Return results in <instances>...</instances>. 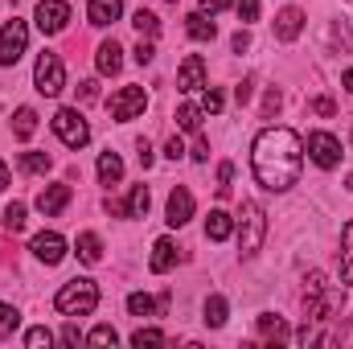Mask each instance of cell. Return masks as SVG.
<instances>
[{
    "label": "cell",
    "instance_id": "obj_1",
    "mask_svg": "<svg viewBox=\"0 0 353 349\" xmlns=\"http://www.w3.org/2000/svg\"><path fill=\"white\" fill-rule=\"evenodd\" d=\"M251 169L271 193H288L304 169V140L292 128H267L251 148Z\"/></svg>",
    "mask_w": 353,
    "mask_h": 349
},
{
    "label": "cell",
    "instance_id": "obj_2",
    "mask_svg": "<svg viewBox=\"0 0 353 349\" xmlns=\"http://www.w3.org/2000/svg\"><path fill=\"white\" fill-rule=\"evenodd\" d=\"M54 308H58L62 317H87V312H94V308H99V283L87 279V275L62 283L58 296H54Z\"/></svg>",
    "mask_w": 353,
    "mask_h": 349
},
{
    "label": "cell",
    "instance_id": "obj_3",
    "mask_svg": "<svg viewBox=\"0 0 353 349\" xmlns=\"http://www.w3.org/2000/svg\"><path fill=\"white\" fill-rule=\"evenodd\" d=\"M239 251L251 259V255H259V247H263V235H267V214L259 201H243V210H239Z\"/></svg>",
    "mask_w": 353,
    "mask_h": 349
},
{
    "label": "cell",
    "instance_id": "obj_4",
    "mask_svg": "<svg viewBox=\"0 0 353 349\" xmlns=\"http://www.w3.org/2000/svg\"><path fill=\"white\" fill-rule=\"evenodd\" d=\"M33 83H37V90H41L46 99L62 94V87H66V70H62V58L46 50V54L37 58V66H33Z\"/></svg>",
    "mask_w": 353,
    "mask_h": 349
},
{
    "label": "cell",
    "instance_id": "obj_5",
    "mask_svg": "<svg viewBox=\"0 0 353 349\" xmlns=\"http://www.w3.org/2000/svg\"><path fill=\"white\" fill-rule=\"evenodd\" d=\"M54 132H58V140H62L66 148H83V144L90 140L87 119H83L74 107H62V111L54 115Z\"/></svg>",
    "mask_w": 353,
    "mask_h": 349
},
{
    "label": "cell",
    "instance_id": "obj_6",
    "mask_svg": "<svg viewBox=\"0 0 353 349\" xmlns=\"http://www.w3.org/2000/svg\"><path fill=\"white\" fill-rule=\"evenodd\" d=\"M308 157H312V165H321V169H337L341 157H345V148H341V140H337L333 132H312V136H308Z\"/></svg>",
    "mask_w": 353,
    "mask_h": 349
},
{
    "label": "cell",
    "instance_id": "obj_7",
    "mask_svg": "<svg viewBox=\"0 0 353 349\" xmlns=\"http://www.w3.org/2000/svg\"><path fill=\"white\" fill-rule=\"evenodd\" d=\"M111 119H119V123H128V119H136V115H144V107H148V94L144 87H123L111 94Z\"/></svg>",
    "mask_w": 353,
    "mask_h": 349
},
{
    "label": "cell",
    "instance_id": "obj_8",
    "mask_svg": "<svg viewBox=\"0 0 353 349\" xmlns=\"http://www.w3.org/2000/svg\"><path fill=\"white\" fill-rule=\"evenodd\" d=\"M25 46H29V29H25V21H17V17H12V21L0 29V66L21 62Z\"/></svg>",
    "mask_w": 353,
    "mask_h": 349
},
{
    "label": "cell",
    "instance_id": "obj_9",
    "mask_svg": "<svg viewBox=\"0 0 353 349\" xmlns=\"http://www.w3.org/2000/svg\"><path fill=\"white\" fill-rule=\"evenodd\" d=\"M66 21H70V4L66 0H41L37 4V29L41 33H62L66 29Z\"/></svg>",
    "mask_w": 353,
    "mask_h": 349
},
{
    "label": "cell",
    "instance_id": "obj_10",
    "mask_svg": "<svg viewBox=\"0 0 353 349\" xmlns=\"http://www.w3.org/2000/svg\"><path fill=\"white\" fill-rule=\"evenodd\" d=\"M29 251L46 263V267H54V263L66 259V239H62V235H54V230H41V235L33 239V247H29Z\"/></svg>",
    "mask_w": 353,
    "mask_h": 349
},
{
    "label": "cell",
    "instance_id": "obj_11",
    "mask_svg": "<svg viewBox=\"0 0 353 349\" xmlns=\"http://www.w3.org/2000/svg\"><path fill=\"white\" fill-rule=\"evenodd\" d=\"M176 87L181 90H201L205 87V62H201V54H189V58L181 62V70H176Z\"/></svg>",
    "mask_w": 353,
    "mask_h": 349
},
{
    "label": "cell",
    "instance_id": "obj_12",
    "mask_svg": "<svg viewBox=\"0 0 353 349\" xmlns=\"http://www.w3.org/2000/svg\"><path fill=\"white\" fill-rule=\"evenodd\" d=\"M66 206H70V185H46V189L37 193V210H41L46 218L62 214Z\"/></svg>",
    "mask_w": 353,
    "mask_h": 349
},
{
    "label": "cell",
    "instance_id": "obj_13",
    "mask_svg": "<svg viewBox=\"0 0 353 349\" xmlns=\"http://www.w3.org/2000/svg\"><path fill=\"white\" fill-rule=\"evenodd\" d=\"M189 218H193V193H189L185 185H176L173 193H169V218H165V222H169V226H185Z\"/></svg>",
    "mask_w": 353,
    "mask_h": 349
},
{
    "label": "cell",
    "instance_id": "obj_14",
    "mask_svg": "<svg viewBox=\"0 0 353 349\" xmlns=\"http://www.w3.org/2000/svg\"><path fill=\"white\" fill-rule=\"evenodd\" d=\"M119 12H123V0H90V8H87L90 25H99V29L115 25V21H119Z\"/></svg>",
    "mask_w": 353,
    "mask_h": 349
},
{
    "label": "cell",
    "instance_id": "obj_15",
    "mask_svg": "<svg viewBox=\"0 0 353 349\" xmlns=\"http://www.w3.org/2000/svg\"><path fill=\"white\" fill-rule=\"evenodd\" d=\"M300 29H304V12H300V8H283V12L275 17V37H279V41H296Z\"/></svg>",
    "mask_w": 353,
    "mask_h": 349
},
{
    "label": "cell",
    "instance_id": "obj_16",
    "mask_svg": "<svg viewBox=\"0 0 353 349\" xmlns=\"http://www.w3.org/2000/svg\"><path fill=\"white\" fill-rule=\"evenodd\" d=\"M230 235H234V218H230L226 210H210V218H205V239L226 243Z\"/></svg>",
    "mask_w": 353,
    "mask_h": 349
},
{
    "label": "cell",
    "instance_id": "obj_17",
    "mask_svg": "<svg viewBox=\"0 0 353 349\" xmlns=\"http://www.w3.org/2000/svg\"><path fill=\"white\" fill-rule=\"evenodd\" d=\"M185 21H189L185 29H189V37H193V41H214V37H218V25H214V17H205V12H189Z\"/></svg>",
    "mask_w": 353,
    "mask_h": 349
},
{
    "label": "cell",
    "instance_id": "obj_18",
    "mask_svg": "<svg viewBox=\"0 0 353 349\" xmlns=\"http://www.w3.org/2000/svg\"><path fill=\"white\" fill-rule=\"evenodd\" d=\"M123 50L115 46V37L111 41H103L99 46V54H94V62H99V74H119V66H123V58H119Z\"/></svg>",
    "mask_w": 353,
    "mask_h": 349
},
{
    "label": "cell",
    "instance_id": "obj_19",
    "mask_svg": "<svg viewBox=\"0 0 353 349\" xmlns=\"http://www.w3.org/2000/svg\"><path fill=\"white\" fill-rule=\"evenodd\" d=\"M176 263V247H173V239H157V247H152V259H148V267L157 271V275H165L169 267Z\"/></svg>",
    "mask_w": 353,
    "mask_h": 349
},
{
    "label": "cell",
    "instance_id": "obj_20",
    "mask_svg": "<svg viewBox=\"0 0 353 349\" xmlns=\"http://www.w3.org/2000/svg\"><path fill=\"white\" fill-rule=\"evenodd\" d=\"M37 132V111L33 107H17V115H12V136L17 140H29Z\"/></svg>",
    "mask_w": 353,
    "mask_h": 349
},
{
    "label": "cell",
    "instance_id": "obj_21",
    "mask_svg": "<svg viewBox=\"0 0 353 349\" xmlns=\"http://www.w3.org/2000/svg\"><path fill=\"white\" fill-rule=\"evenodd\" d=\"M119 177H123V161H119V152L107 148V152L99 157V181H103V185H115Z\"/></svg>",
    "mask_w": 353,
    "mask_h": 349
},
{
    "label": "cell",
    "instance_id": "obj_22",
    "mask_svg": "<svg viewBox=\"0 0 353 349\" xmlns=\"http://www.w3.org/2000/svg\"><path fill=\"white\" fill-rule=\"evenodd\" d=\"M259 333H263L271 346H275V341H288V325H283V317H275V312H263V317H259Z\"/></svg>",
    "mask_w": 353,
    "mask_h": 349
},
{
    "label": "cell",
    "instance_id": "obj_23",
    "mask_svg": "<svg viewBox=\"0 0 353 349\" xmlns=\"http://www.w3.org/2000/svg\"><path fill=\"white\" fill-rule=\"evenodd\" d=\"M341 279L353 288V222H345L341 230Z\"/></svg>",
    "mask_w": 353,
    "mask_h": 349
},
{
    "label": "cell",
    "instance_id": "obj_24",
    "mask_svg": "<svg viewBox=\"0 0 353 349\" xmlns=\"http://www.w3.org/2000/svg\"><path fill=\"white\" fill-rule=\"evenodd\" d=\"M74 251H79V259L83 263H99L103 259V243H99V235H79V243H74Z\"/></svg>",
    "mask_w": 353,
    "mask_h": 349
},
{
    "label": "cell",
    "instance_id": "obj_25",
    "mask_svg": "<svg viewBox=\"0 0 353 349\" xmlns=\"http://www.w3.org/2000/svg\"><path fill=\"white\" fill-rule=\"evenodd\" d=\"M148 214V185H132L128 193V218H144Z\"/></svg>",
    "mask_w": 353,
    "mask_h": 349
},
{
    "label": "cell",
    "instance_id": "obj_26",
    "mask_svg": "<svg viewBox=\"0 0 353 349\" xmlns=\"http://www.w3.org/2000/svg\"><path fill=\"white\" fill-rule=\"evenodd\" d=\"M132 25L140 29V37H157V33H161V17H157V12H148V8H140V12L132 17Z\"/></svg>",
    "mask_w": 353,
    "mask_h": 349
},
{
    "label": "cell",
    "instance_id": "obj_27",
    "mask_svg": "<svg viewBox=\"0 0 353 349\" xmlns=\"http://www.w3.org/2000/svg\"><path fill=\"white\" fill-rule=\"evenodd\" d=\"M176 128H181V132H197V128H201V107H193V103L176 107Z\"/></svg>",
    "mask_w": 353,
    "mask_h": 349
},
{
    "label": "cell",
    "instance_id": "obj_28",
    "mask_svg": "<svg viewBox=\"0 0 353 349\" xmlns=\"http://www.w3.org/2000/svg\"><path fill=\"white\" fill-rule=\"evenodd\" d=\"M0 226H4V230H12V235H17V230H25V206H21V201L4 206V214H0Z\"/></svg>",
    "mask_w": 353,
    "mask_h": 349
},
{
    "label": "cell",
    "instance_id": "obj_29",
    "mask_svg": "<svg viewBox=\"0 0 353 349\" xmlns=\"http://www.w3.org/2000/svg\"><path fill=\"white\" fill-rule=\"evenodd\" d=\"M205 325H210V329H222V325H226V300H222V296H210V300H205Z\"/></svg>",
    "mask_w": 353,
    "mask_h": 349
},
{
    "label": "cell",
    "instance_id": "obj_30",
    "mask_svg": "<svg viewBox=\"0 0 353 349\" xmlns=\"http://www.w3.org/2000/svg\"><path fill=\"white\" fill-rule=\"evenodd\" d=\"M128 312H132V317H152V312H157V300L144 296V292H132V296H128Z\"/></svg>",
    "mask_w": 353,
    "mask_h": 349
},
{
    "label": "cell",
    "instance_id": "obj_31",
    "mask_svg": "<svg viewBox=\"0 0 353 349\" xmlns=\"http://www.w3.org/2000/svg\"><path fill=\"white\" fill-rule=\"evenodd\" d=\"M21 169H25V173H50L54 161H50L46 152H25V157H21Z\"/></svg>",
    "mask_w": 353,
    "mask_h": 349
},
{
    "label": "cell",
    "instance_id": "obj_32",
    "mask_svg": "<svg viewBox=\"0 0 353 349\" xmlns=\"http://www.w3.org/2000/svg\"><path fill=\"white\" fill-rule=\"evenodd\" d=\"M17 329H21V312L8 308V304H0V337H12Z\"/></svg>",
    "mask_w": 353,
    "mask_h": 349
},
{
    "label": "cell",
    "instance_id": "obj_33",
    "mask_svg": "<svg viewBox=\"0 0 353 349\" xmlns=\"http://www.w3.org/2000/svg\"><path fill=\"white\" fill-rule=\"evenodd\" d=\"M132 346H136V349H144V346H165V333H161V329H136V333H132Z\"/></svg>",
    "mask_w": 353,
    "mask_h": 349
},
{
    "label": "cell",
    "instance_id": "obj_34",
    "mask_svg": "<svg viewBox=\"0 0 353 349\" xmlns=\"http://www.w3.org/2000/svg\"><path fill=\"white\" fill-rule=\"evenodd\" d=\"M87 341H90V346H115V341H119V333H115L111 325H99V329L90 333Z\"/></svg>",
    "mask_w": 353,
    "mask_h": 349
},
{
    "label": "cell",
    "instance_id": "obj_35",
    "mask_svg": "<svg viewBox=\"0 0 353 349\" xmlns=\"http://www.w3.org/2000/svg\"><path fill=\"white\" fill-rule=\"evenodd\" d=\"M50 341H54V333H50V329H41V325L25 333V346H29V349H41V346H50Z\"/></svg>",
    "mask_w": 353,
    "mask_h": 349
},
{
    "label": "cell",
    "instance_id": "obj_36",
    "mask_svg": "<svg viewBox=\"0 0 353 349\" xmlns=\"http://www.w3.org/2000/svg\"><path fill=\"white\" fill-rule=\"evenodd\" d=\"M230 177H234V165H230V161H226V165H218V185H214V189H218V197H226V193H230Z\"/></svg>",
    "mask_w": 353,
    "mask_h": 349
},
{
    "label": "cell",
    "instance_id": "obj_37",
    "mask_svg": "<svg viewBox=\"0 0 353 349\" xmlns=\"http://www.w3.org/2000/svg\"><path fill=\"white\" fill-rule=\"evenodd\" d=\"M201 111L218 115V111H222V94H218V90H205V94H201Z\"/></svg>",
    "mask_w": 353,
    "mask_h": 349
},
{
    "label": "cell",
    "instance_id": "obj_38",
    "mask_svg": "<svg viewBox=\"0 0 353 349\" xmlns=\"http://www.w3.org/2000/svg\"><path fill=\"white\" fill-rule=\"evenodd\" d=\"M239 21H259V0H239Z\"/></svg>",
    "mask_w": 353,
    "mask_h": 349
},
{
    "label": "cell",
    "instance_id": "obj_39",
    "mask_svg": "<svg viewBox=\"0 0 353 349\" xmlns=\"http://www.w3.org/2000/svg\"><path fill=\"white\" fill-rule=\"evenodd\" d=\"M152 58H157V46H152V41H140V46H136V62H140V66H148Z\"/></svg>",
    "mask_w": 353,
    "mask_h": 349
},
{
    "label": "cell",
    "instance_id": "obj_40",
    "mask_svg": "<svg viewBox=\"0 0 353 349\" xmlns=\"http://www.w3.org/2000/svg\"><path fill=\"white\" fill-rule=\"evenodd\" d=\"M283 107V99H279V90H267V99H263V115H275Z\"/></svg>",
    "mask_w": 353,
    "mask_h": 349
},
{
    "label": "cell",
    "instance_id": "obj_41",
    "mask_svg": "<svg viewBox=\"0 0 353 349\" xmlns=\"http://www.w3.org/2000/svg\"><path fill=\"white\" fill-rule=\"evenodd\" d=\"M251 94H255V83H251V79H243V83L234 87V99H239V103H251Z\"/></svg>",
    "mask_w": 353,
    "mask_h": 349
},
{
    "label": "cell",
    "instance_id": "obj_42",
    "mask_svg": "<svg viewBox=\"0 0 353 349\" xmlns=\"http://www.w3.org/2000/svg\"><path fill=\"white\" fill-rule=\"evenodd\" d=\"M230 46H234V54H243V50H251V33H247V29H239Z\"/></svg>",
    "mask_w": 353,
    "mask_h": 349
},
{
    "label": "cell",
    "instance_id": "obj_43",
    "mask_svg": "<svg viewBox=\"0 0 353 349\" xmlns=\"http://www.w3.org/2000/svg\"><path fill=\"white\" fill-rule=\"evenodd\" d=\"M79 99H83V103H90V99H99V87H94V83H79Z\"/></svg>",
    "mask_w": 353,
    "mask_h": 349
},
{
    "label": "cell",
    "instance_id": "obj_44",
    "mask_svg": "<svg viewBox=\"0 0 353 349\" xmlns=\"http://www.w3.org/2000/svg\"><path fill=\"white\" fill-rule=\"evenodd\" d=\"M312 111H316V115H337L333 99H316V103H312Z\"/></svg>",
    "mask_w": 353,
    "mask_h": 349
},
{
    "label": "cell",
    "instance_id": "obj_45",
    "mask_svg": "<svg viewBox=\"0 0 353 349\" xmlns=\"http://www.w3.org/2000/svg\"><path fill=\"white\" fill-rule=\"evenodd\" d=\"M62 341H66V346H83V333H79L74 325H66V329H62Z\"/></svg>",
    "mask_w": 353,
    "mask_h": 349
},
{
    "label": "cell",
    "instance_id": "obj_46",
    "mask_svg": "<svg viewBox=\"0 0 353 349\" xmlns=\"http://www.w3.org/2000/svg\"><path fill=\"white\" fill-rule=\"evenodd\" d=\"M226 4H230V0H201V12H205V17H214V12H222Z\"/></svg>",
    "mask_w": 353,
    "mask_h": 349
},
{
    "label": "cell",
    "instance_id": "obj_47",
    "mask_svg": "<svg viewBox=\"0 0 353 349\" xmlns=\"http://www.w3.org/2000/svg\"><path fill=\"white\" fill-rule=\"evenodd\" d=\"M136 152H140V165L148 169V165H152V148H148V140H140V144H136Z\"/></svg>",
    "mask_w": 353,
    "mask_h": 349
},
{
    "label": "cell",
    "instance_id": "obj_48",
    "mask_svg": "<svg viewBox=\"0 0 353 349\" xmlns=\"http://www.w3.org/2000/svg\"><path fill=\"white\" fill-rule=\"evenodd\" d=\"M181 152H185V148H181V140H169V144H165V157H169V161H181Z\"/></svg>",
    "mask_w": 353,
    "mask_h": 349
},
{
    "label": "cell",
    "instance_id": "obj_49",
    "mask_svg": "<svg viewBox=\"0 0 353 349\" xmlns=\"http://www.w3.org/2000/svg\"><path fill=\"white\" fill-rule=\"evenodd\" d=\"M193 161H210V144H205V140L193 144Z\"/></svg>",
    "mask_w": 353,
    "mask_h": 349
},
{
    "label": "cell",
    "instance_id": "obj_50",
    "mask_svg": "<svg viewBox=\"0 0 353 349\" xmlns=\"http://www.w3.org/2000/svg\"><path fill=\"white\" fill-rule=\"evenodd\" d=\"M4 185H8V165L0 161V189H4Z\"/></svg>",
    "mask_w": 353,
    "mask_h": 349
},
{
    "label": "cell",
    "instance_id": "obj_51",
    "mask_svg": "<svg viewBox=\"0 0 353 349\" xmlns=\"http://www.w3.org/2000/svg\"><path fill=\"white\" fill-rule=\"evenodd\" d=\"M341 83H345V87L353 90V70H345V74H341Z\"/></svg>",
    "mask_w": 353,
    "mask_h": 349
},
{
    "label": "cell",
    "instance_id": "obj_52",
    "mask_svg": "<svg viewBox=\"0 0 353 349\" xmlns=\"http://www.w3.org/2000/svg\"><path fill=\"white\" fill-rule=\"evenodd\" d=\"M345 185H350V189H353V173H350V181H345Z\"/></svg>",
    "mask_w": 353,
    "mask_h": 349
},
{
    "label": "cell",
    "instance_id": "obj_53",
    "mask_svg": "<svg viewBox=\"0 0 353 349\" xmlns=\"http://www.w3.org/2000/svg\"><path fill=\"white\" fill-rule=\"evenodd\" d=\"M169 4H176V0H169Z\"/></svg>",
    "mask_w": 353,
    "mask_h": 349
}]
</instances>
